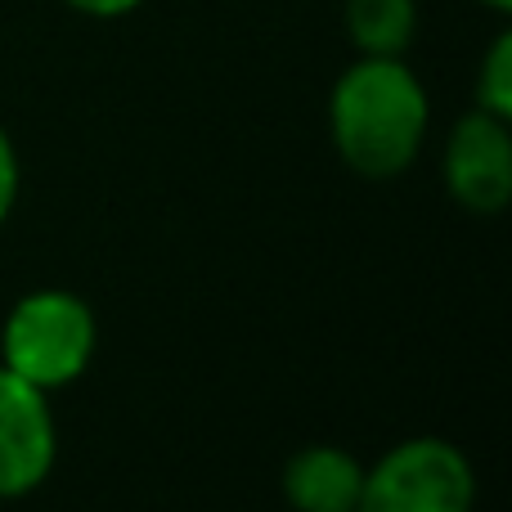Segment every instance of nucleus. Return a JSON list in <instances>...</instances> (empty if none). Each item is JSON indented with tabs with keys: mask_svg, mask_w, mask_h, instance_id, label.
<instances>
[{
	"mask_svg": "<svg viewBox=\"0 0 512 512\" xmlns=\"http://www.w3.org/2000/svg\"><path fill=\"white\" fill-rule=\"evenodd\" d=\"M432 126L418 72L405 59H373L360 54L328 95V135L333 149L355 176L396 180L418 162Z\"/></svg>",
	"mask_w": 512,
	"mask_h": 512,
	"instance_id": "f257e3e1",
	"label": "nucleus"
},
{
	"mask_svg": "<svg viewBox=\"0 0 512 512\" xmlns=\"http://www.w3.org/2000/svg\"><path fill=\"white\" fill-rule=\"evenodd\" d=\"M95 346V310L68 288H36L18 297L0 328V364L45 396L72 387L90 369Z\"/></svg>",
	"mask_w": 512,
	"mask_h": 512,
	"instance_id": "f03ea898",
	"label": "nucleus"
},
{
	"mask_svg": "<svg viewBox=\"0 0 512 512\" xmlns=\"http://www.w3.org/2000/svg\"><path fill=\"white\" fill-rule=\"evenodd\" d=\"M477 468L445 436H409L364 468L360 512H472Z\"/></svg>",
	"mask_w": 512,
	"mask_h": 512,
	"instance_id": "7ed1b4c3",
	"label": "nucleus"
},
{
	"mask_svg": "<svg viewBox=\"0 0 512 512\" xmlns=\"http://www.w3.org/2000/svg\"><path fill=\"white\" fill-rule=\"evenodd\" d=\"M445 185L463 212L499 216L512 203V122L495 113H463L445 135Z\"/></svg>",
	"mask_w": 512,
	"mask_h": 512,
	"instance_id": "20e7f679",
	"label": "nucleus"
},
{
	"mask_svg": "<svg viewBox=\"0 0 512 512\" xmlns=\"http://www.w3.org/2000/svg\"><path fill=\"white\" fill-rule=\"evenodd\" d=\"M59 427L50 396L0 364V499H27L50 481Z\"/></svg>",
	"mask_w": 512,
	"mask_h": 512,
	"instance_id": "39448f33",
	"label": "nucleus"
},
{
	"mask_svg": "<svg viewBox=\"0 0 512 512\" xmlns=\"http://www.w3.org/2000/svg\"><path fill=\"white\" fill-rule=\"evenodd\" d=\"M364 463L342 445H306L283 463V499L292 512H360Z\"/></svg>",
	"mask_w": 512,
	"mask_h": 512,
	"instance_id": "423d86ee",
	"label": "nucleus"
},
{
	"mask_svg": "<svg viewBox=\"0 0 512 512\" xmlns=\"http://www.w3.org/2000/svg\"><path fill=\"white\" fill-rule=\"evenodd\" d=\"M342 14L355 54L405 59L418 36V0H346Z\"/></svg>",
	"mask_w": 512,
	"mask_h": 512,
	"instance_id": "0eeeda50",
	"label": "nucleus"
},
{
	"mask_svg": "<svg viewBox=\"0 0 512 512\" xmlns=\"http://www.w3.org/2000/svg\"><path fill=\"white\" fill-rule=\"evenodd\" d=\"M477 108L512 122V32H495L477 68Z\"/></svg>",
	"mask_w": 512,
	"mask_h": 512,
	"instance_id": "6e6552de",
	"label": "nucleus"
},
{
	"mask_svg": "<svg viewBox=\"0 0 512 512\" xmlns=\"http://www.w3.org/2000/svg\"><path fill=\"white\" fill-rule=\"evenodd\" d=\"M18 185H23V167H18V149L9 140V131L0 126V225L9 221L18 203Z\"/></svg>",
	"mask_w": 512,
	"mask_h": 512,
	"instance_id": "1a4fd4ad",
	"label": "nucleus"
},
{
	"mask_svg": "<svg viewBox=\"0 0 512 512\" xmlns=\"http://www.w3.org/2000/svg\"><path fill=\"white\" fill-rule=\"evenodd\" d=\"M63 5L86 18H126V14H135L144 0H63Z\"/></svg>",
	"mask_w": 512,
	"mask_h": 512,
	"instance_id": "9d476101",
	"label": "nucleus"
},
{
	"mask_svg": "<svg viewBox=\"0 0 512 512\" xmlns=\"http://www.w3.org/2000/svg\"><path fill=\"white\" fill-rule=\"evenodd\" d=\"M477 5H486V9H495V14H508V9H512V0H477Z\"/></svg>",
	"mask_w": 512,
	"mask_h": 512,
	"instance_id": "9b49d317",
	"label": "nucleus"
}]
</instances>
